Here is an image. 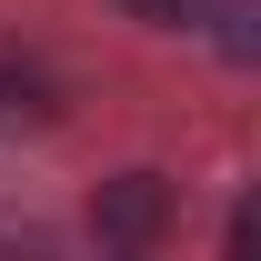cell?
<instances>
[{"instance_id":"3957f363","label":"cell","mask_w":261,"mask_h":261,"mask_svg":"<svg viewBox=\"0 0 261 261\" xmlns=\"http://www.w3.org/2000/svg\"><path fill=\"white\" fill-rule=\"evenodd\" d=\"M201 20H211V40H221V61H231V70H251V61H261V0H211Z\"/></svg>"},{"instance_id":"277c9868","label":"cell","mask_w":261,"mask_h":261,"mask_svg":"<svg viewBox=\"0 0 261 261\" xmlns=\"http://www.w3.org/2000/svg\"><path fill=\"white\" fill-rule=\"evenodd\" d=\"M201 10L211 0H121V20H141V31H201Z\"/></svg>"},{"instance_id":"7a4b0ae2","label":"cell","mask_w":261,"mask_h":261,"mask_svg":"<svg viewBox=\"0 0 261 261\" xmlns=\"http://www.w3.org/2000/svg\"><path fill=\"white\" fill-rule=\"evenodd\" d=\"M61 121V81L31 50H0V130H50Z\"/></svg>"},{"instance_id":"5b68a950","label":"cell","mask_w":261,"mask_h":261,"mask_svg":"<svg viewBox=\"0 0 261 261\" xmlns=\"http://www.w3.org/2000/svg\"><path fill=\"white\" fill-rule=\"evenodd\" d=\"M221 261H261V211L231 201V231H221Z\"/></svg>"},{"instance_id":"6da1fadb","label":"cell","mask_w":261,"mask_h":261,"mask_svg":"<svg viewBox=\"0 0 261 261\" xmlns=\"http://www.w3.org/2000/svg\"><path fill=\"white\" fill-rule=\"evenodd\" d=\"M171 221H181V191H171L161 171H111L91 191V231L111 241V251H161Z\"/></svg>"}]
</instances>
